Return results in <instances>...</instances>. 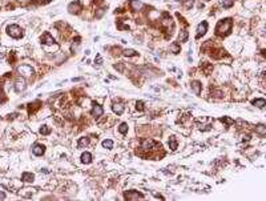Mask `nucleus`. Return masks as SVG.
<instances>
[{"mask_svg": "<svg viewBox=\"0 0 266 201\" xmlns=\"http://www.w3.org/2000/svg\"><path fill=\"white\" fill-rule=\"evenodd\" d=\"M232 25H233V21H232L230 18L220 20L215 25V33L218 36H228L232 31Z\"/></svg>", "mask_w": 266, "mask_h": 201, "instance_id": "f257e3e1", "label": "nucleus"}, {"mask_svg": "<svg viewBox=\"0 0 266 201\" xmlns=\"http://www.w3.org/2000/svg\"><path fill=\"white\" fill-rule=\"evenodd\" d=\"M7 33L13 39H20L23 36V29L18 24H11L7 27Z\"/></svg>", "mask_w": 266, "mask_h": 201, "instance_id": "f03ea898", "label": "nucleus"}, {"mask_svg": "<svg viewBox=\"0 0 266 201\" xmlns=\"http://www.w3.org/2000/svg\"><path fill=\"white\" fill-rule=\"evenodd\" d=\"M18 72L23 76V77H29V76H32L33 73H35L33 68H32L31 65H28V64H23V65H20L19 68H18Z\"/></svg>", "mask_w": 266, "mask_h": 201, "instance_id": "7ed1b4c3", "label": "nucleus"}, {"mask_svg": "<svg viewBox=\"0 0 266 201\" xmlns=\"http://www.w3.org/2000/svg\"><path fill=\"white\" fill-rule=\"evenodd\" d=\"M124 197H125L126 200H139V199H144V195L136 192V190H129V192L124 193Z\"/></svg>", "mask_w": 266, "mask_h": 201, "instance_id": "20e7f679", "label": "nucleus"}, {"mask_svg": "<svg viewBox=\"0 0 266 201\" xmlns=\"http://www.w3.org/2000/svg\"><path fill=\"white\" fill-rule=\"evenodd\" d=\"M206 31H208V23H206V21L200 23V24H198V27H197V35H196V38L200 39L201 36H204L205 33H206Z\"/></svg>", "mask_w": 266, "mask_h": 201, "instance_id": "39448f33", "label": "nucleus"}, {"mask_svg": "<svg viewBox=\"0 0 266 201\" xmlns=\"http://www.w3.org/2000/svg\"><path fill=\"white\" fill-rule=\"evenodd\" d=\"M90 113H92V116H93V117H96V119H97V117H101V116H103L104 109H103V107H100V105H99V104H93Z\"/></svg>", "mask_w": 266, "mask_h": 201, "instance_id": "423d86ee", "label": "nucleus"}, {"mask_svg": "<svg viewBox=\"0 0 266 201\" xmlns=\"http://www.w3.org/2000/svg\"><path fill=\"white\" fill-rule=\"evenodd\" d=\"M44 152H45V147L44 145H41V144H35V145H33L32 153L35 156H43L44 155Z\"/></svg>", "mask_w": 266, "mask_h": 201, "instance_id": "0eeeda50", "label": "nucleus"}, {"mask_svg": "<svg viewBox=\"0 0 266 201\" xmlns=\"http://www.w3.org/2000/svg\"><path fill=\"white\" fill-rule=\"evenodd\" d=\"M68 11L71 13H79L80 11H81V3H79V2L71 3V4L68 5Z\"/></svg>", "mask_w": 266, "mask_h": 201, "instance_id": "6e6552de", "label": "nucleus"}, {"mask_svg": "<svg viewBox=\"0 0 266 201\" xmlns=\"http://www.w3.org/2000/svg\"><path fill=\"white\" fill-rule=\"evenodd\" d=\"M24 89H25V80L21 79V77H19L18 80H16V83H15V91L16 92H23Z\"/></svg>", "mask_w": 266, "mask_h": 201, "instance_id": "1a4fd4ad", "label": "nucleus"}, {"mask_svg": "<svg viewBox=\"0 0 266 201\" xmlns=\"http://www.w3.org/2000/svg\"><path fill=\"white\" fill-rule=\"evenodd\" d=\"M112 109H113L114 113H117V115H123V113H124V109H125V107H124L123 103H113Z\"/></svg>", "mask_w": 266, "mask_h": 201, "instance_id": "9d476101", "label": "nucleus"}, {"mask_svg": "<svg viewBox=\"0 0 266 201\" xmlns=\"http://www.w3.org/2000/svg\"><path fill=\"white\" fill-rule=\"evenodd\" d=\"M41 41L44 43V44H47V45H51V44H53V43H55V39L52 38L49 32H45L44 35L41 36Z\"/></svg>", "mask_w": 266, "mask_h": 201, "instance_id": "9b49d317", "label": "nucleus"}, {"mask_svg": "<svg viewBox=\"0 0 266 201\" xmlns=\"http://www.w3.org/2000/svg\"><path fill=\"white\" fill-rule=\"evenodd\" d=\"M192 89H193V92L196 93L197 96L201 95V89H202V85H201L200 81H197V80H194V81H192Z\"/></svg>", "mask_w": 266, "mask_h": 201, "instance_id": "f8f14e48", "label": "nucleus"}, {"mask_svg": "<svg viewBox=\"0 0 266 201\" xmlns=\"http://www.w3.org/2000/svg\"><path fill=\"white\" fill-rule=\"evenodd\" d=\"M33 179H35V176H33L32 173H29V172H24V173L21 175L23 183H32Z\"/></svg>", "mask_w": 266, "mask_h": 201, "instance_id": "ddd939ff", "label": "nucleus"}, {"mask_svg": "<svg viewBox=\"0 0 266 201\" xmlns=\"http://www.w3.org/2000/svg\"><path fill=\"white\" fill-rule=\"evenodd\" d=\"M130 8L133 9V11H139V9L143 7V3H140L139 0H130Z\"/></svg>", "mask_w": 266, "mask_h": 201, "instance_id": "4468645a", "label": "nucleus"}, {"mask_svg": "<svg viewBox=\"0 0 266 201\" xmlns=\"http://www.w3.org/2000/svg\"><path fill=\"white\" fill-rule=\"evenodd\" d=\"M251 104H253V105H255L257 108H264L265 104H266V100H265V99H255V100H253V101H251Z\"/></svg>", "mask_w": 266, "mask_h": 201, "instance_id": "2eb2a0df", "label": "nucleus"}, {"mask_svg": "<svg viewBox=\"0 0 266 201\" xmlns=\"http://www.w3.org/2000/svg\"><path fill=\"white\" fill-rule=\"evenodd\" d=\"M81 161L84 164H89L90 161H92V155H90L89 152H84L81 155Z\"/></svg>", "mask_w": 266, "mask_h": 201, "instance_id": "dca6fc26", "label": "nucleus"}, {"mask_svg": "<svg viewBox=\"0 0 266 201\" xmlns=\"http://www.w3.org/2000/svg\"><path fill=\"white\" fill-rule=\"evenodd\" d=\"M255 132H257L260 136H265L266 135V128H265L264 124H258V125L255 127Z\"/></svg>", "mask_w": 266, "mask_h": 201, "instance_id": "f3484780", "label": "nucleus"}, {"mask_svg": "<svg viewBox=\"0 0 266 201\" xmlns=\"http://www.w3.org/2000/svg\"><path fill=\"white\" fill-rule=\"evenodd\" d=\"M88 143H89V139H88V137H81V139L79 140V144H77V147H79V148H83V147L88 145Z\"/></svg>", "mask_w": 266, "mask_h": 201, "instance_id": "a211bd4d", "label": "nucleus"}, {"mask_svg": "<svg viewBox=\"0 0 266 201\" xmlns=\"http://www.w3.org/2000/svg\"><path fill=\"white\" fill-rule=\"evenodd\" d=\"M39 105H40V103L39 101H35V103H31L28 105V110H29V113H32V112H35L36 109H39Z\"/></svg>", "mask_w": 266, "mask_h": 201, "instance_id": "6ab92c4d", "label": "nucleus"}, {"mask_svg": "<svg viewBox=\"0 0 266 201\" xmlns=\"http://www.w3.org/2000/svg\"><path fill=\"white\" fill-rule=\"evenodd\" d=\"M119 132L123 133V135H125V133L128 132V124L126 123H121L120 127H119Z\"/></svg>", "mask_w": 266, "mask_h": 201, "instance_id": "aec40b11", "label": "nucleus"}, {"mask_svg": "<svg viewBox=\"0 0 266 201\" xmlns=\"http://www.w3.org/2000/svg\"><path fill=\"white\" fill-rule=\"evenodd\" d=\"M177 141H176V139L174 137H170V140H169V147H170V149L172 150H176L177 149Z\"/></svg>", "mask_w": 266, "mask_h": 201, "instance_id": "412c9836", "label": "nucleus"}, {"mask_svg": "<svg viewBox=\"0 0 266 201\" xmlns=\"http://www.w3.org/2000/svg\"><path fill=\"white\" fill-rule=\"evenodd\" d=\"M234 4V0H222V7L224 8H230Z\"/></svg>", "mask_w": 266, "mask_h": 201, "instance_id": "4be33fe9", "label": "nucleus"}, {"mask_svg": "<svg viewBox=\"0 0 266 201\" xmlns=\"http://www.w3.org/2000/svg\"><path fill=\"white\" fill-rule=\"evenodd\" d=\"M103 147L107 149H112L113 148V141L112 140H104L103 141Z\"/></svg>", "mask_w": 266, "mask_h": 201, "instance_id": "5701e85b", "label": "nucleus"}, {"mask_svg": "<svg viewBox=\"0 0 266 201\" xmlns=\"http://www.w3.org/2000/svg\"><path fill=\"white\" fill-rule=\"evenodd\" d=\"M170 49H172V52H173V53H178V52L181 51L180 45H178L177 43H173V44H170Z\"/></svg>", "mask_w": 266, "mask_h": 201, "instance_id": "b1692460", "label": "nucleus"}, {"mask_svg": "<svg viewBox=\"0 0 266 201\" xmlns=\"http://www.w3.org/2000/svg\"><path fill=\"white\" fill-rule=\"evenodd\" d=\"M124 55L128 56V58H132V56L137 55V52L134 51V49H125V51H124Z\"/></svg>", "mask_w": 266, "mask_h": 201, "instance_id": "393cba45", "label": "nucleus"}, {"mask_svg": "<svg viewBox=\"0 0 266 201\" xmlns=\"http://www.w3.org/2000/svg\"><path fill=\"white\" fill-rule=\"evenodd\" d=\"M180 40H181V43H185L188 40V32L186 31H182L180 33Z\"/></svg>", "mask_w": 266, "mask_h": 201, "instance_id": "a878e982", "label": "nucleus"}, {"mask_svg": "<svg viewBox=\"0 0 266 201\" xmlns=\"http://www.w3.org/2000/svg\"><path fill=\"white\" fill-rule=\"evenodd\" d=\"M40 133H41V135H49V133H51V129L48 128V127H41V128H40Z\"/></svg>", "mask_w": 266, "mask_h": 201, "instance_id": "bb28decb", "label": "nucleus"}, {"mask_svg": "<svg viewBox=\"0 0 266 201\" xmlns=\"http://www.w3.org/2000/svg\"><path fill=\"white\" fill-rule=\"evenodd\" d=\"M221 121H222V123H225V124H228V125H230V124H233V123H234V120H233V119H229V117H222Z\"/></svg>", "mask_w": 266, "mask_h": 201, "instance_id": "cd10ccee", "label": "nucleus"}, {"mask_svg": "<svg viewBox=\"0 0 266 201\" xmlns=\"http://www.w3.org/2000/svg\"><path fill=\"white\" fill-rule=\"evenodd\" d=\"M32 193H33L32 189H23V190H21V195H23V196H31Z\"/></svg>", "mask_w": 266, "mask_h": 201, "instance_id": "c85d7f7f", "label": "nucleus"}, {"mask_svg": "<svg viewBox=\"0 0 266 201\" xmlns=\"http://www.w3.org/2000/svg\"><path fill=\"white\" fill-rule=\"evenodd\" d=\"M136 108L139 110H144V103L143 101H137L136 103Z\"/></svg>", "mask_w": 266, "mask_h": 201, "instance_id": "c756f323", "label": "nucleus"}, {"mask_svg": "<svg viewBox=\"0 0 266 201\" xmlns=\"http://www.w3.org/2000/svg\"><path fill=\"white\" fill-rule=\"evenodd\" d=\"M95 63H97V65H101V63H103L101 56H100V55H97V59L95 60Z\"/></svg>", "mask_w": 266, "mask_h": 201, "instance_id": "7c9ffc66", "label": "nucleus"}, {"mask_svg": "<svg viewBox=\"0 0 266 201\" xmlns=\"http://www.w3.org/2000/svg\"><path fill=\"white\" fill-rule=\"evenodd\" d=\"M0 199H2V200L5 199V195H4V193H0Z\"/></svg>", "mask_w": 266, "mask_h": 201, "instance_id": "2f4dec72", "label": "nucleus"}]
</instances>
